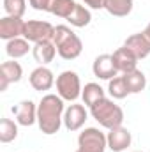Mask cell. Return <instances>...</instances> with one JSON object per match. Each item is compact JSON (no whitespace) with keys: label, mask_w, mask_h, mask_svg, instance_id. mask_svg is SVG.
I'll return each instance as SVG.
<instances>
[{"label":"cell","mask_w":150,"mask_h":152,"mask_svg":"<svg viewBox=\"0 0 150 152\" xmlns=\"http://www.w3.org/2000/svg\"><path fill=\"white\" fill-rule=\"evenodd\" d=\"M64 99L58 94H46L37 104V124L44 134H55L64 124Z\"/></svg>","instance_id":"6da1fadb"},{"label":"cell","mask_w":150,"mask_h":152,"mask_svg":"<svg viewBox=\"0 0 150 152\" xmlns=\"http://www.w3.org/2000/svg\"><path fill=\"white\" fill-rule=\"evenodd\" d=\"M53 42L57 46V53L64 60H74L83 51V42L81 39L71 30L67 25H57L55 34H53Z\"/></svg>","instance_id":"7a4b0ae2"},{"label":"cell","mask_w":150,"mask_h":152,"mask_svg":"<svg viewBox=\"0 0 150 152\" xmlns=\"http://www.w3.org/2000/svg\"><path fill=\"white\" fill-rule=\"evenodd\" d=\"M90 115L99 122L101 127H104L108 131L122 126V122H124V110L108 97H104V99L97 101L94 106H90Z\"/></svg>","instance_id":"3957f363"},{"label":"cell","mask_w":150,"mask_h":152,"mask_svg":"<svg viewBox=\"0 0 150 152\" xmlns=\"http://www.w3.org/2000/svg\"><path fill=\"white\" fill-rule=\"evenodd\" d=\"M57 94L64 99V101H69V103H74L76 99L81 96V81H79V76L74 71H64L57 76Z\"/></svg>","instance_id":"277c9868"},{"label":"cell","mask_w":150,"mask_h":152,"mask_svg":"<svg viewBox=\"0 0 150 152\" xmlns=\"http://www.w3.org/2000/svg\"><path fill=\"white\" fill-rule=\"evenodd\" d=\"M108 147L106 134L97 127H87L78 136L76 152H104Z\"/></svg>","instance_id":"5b68a950"},{"label":"cell","mask_w":150,"mask_h":152,"mask_svg":"<svg viewBox=\"0 0 150 152\" xmlns=\"http://www.w3.org/2000/svg\"><path fill=\"white\" fill-rule=\"evenodd\" d=\"M55 27L42 20H28L25 21V32L23 37L30 42H41V41H53Z\"/></svg>","instance_id":"8992f818"},{"label":"cell","mask_w":150,"mask_h":152,"mask_svg":"<svg viewBox=\"0 0 150 152\" xmlns=\"http://www.w3.org/2000/svg\"><path fill=\"white\" fill-rule=\"evenodd\" d=\"M88 118V113L83 104H69L64 112V126L67 131H79Z\"/></svg>","instance_id":"52a82bcc"},{"label":"cell","mask_w":150,"mask_h":152,"mask_svg":"<svg viewBox=\"0 0 150 152\" xmlns=\"http://www.w3.org/2000/svg\"><path fill=\"white\" fill-rule=\"evenodd\" d=\"M12 113L16 117V122L23 127H30L37 122V104L30 99L21 101L20 104L12 106Z\"/></svg>","instance_id":"ba28073f"},{"label":"cell","mask_w":150,"mask_h":152,"mask_svg":"<svg viewBox=\"0 0 150 152\" xmlns=\"http://www.w3.org/2000/svg\"><path fill=\"white\" fill-rule=\"evenodd\" d=\"M106 140H108V149H111L113 152H124L127 151V147H131L133 136L127 127L118 126V127H113L108 131Z\"/></svg>","instance_id":"9c48e42d"},{"label":"cell","mask_w":150,"mask_h":152,"mask_svg":"<svg viewBox=\"0 0 150 152\" xmlns=\"http://www.w3.org/2000/svg\"><path fill=\"white\" fill-rule=\"evenodd\" d=\"M23 76V67L20 66V62L16 60H7V62H2L0 66V92L7 90V87L11 83H18Z\"/></svg>","instance_id":"30bf717a"},{"label":"cell","mask_w":150,"mask_h":152,"mask_svg":"<svg viewBox=\"0 0 150 152\" xmlns=\"http://www.w3.org/2000/svg\"><path fill=\"white\" fill-rule=\"evenodd\" d=\"M92 71H94V76H97L99 80H108V81L118 76V69L113 62V55L110 53L99 55L92 64Z\"/></svg>","instance_id":"8fae6325"},{"label":"cell","mask_w":150,"mask_h":152,"mask_svg":"<svg viewBox=\"0 0 150 152\" xmlns=\"http://www.w3.org/2000/svg\"><path fill=\"white\" fill-rule=\"evenodd\" d=\"M25 21L18 16H4L0 20V37L4 41H11L16 37H23Z\"/></svg>","instance_id":"7c38bea8"},{"label":"cell","mask_w":150,"mask_h":152,"mask_svg":"<svg viewBox=\"0 0 150 152\" xmlns=\"http://www.w3.org/2000/svg\"><path fill=\"white\" fill-rule=\"evenodd\" d=\"M28 81H30V85H32L34 90L46 92V90H50V88L55 85L57 80H55V75H53L51 69H48L46 66H39V67H36V69L30 73Z\"/></svg>","instance_id":"4fadbf2b"},{"label":"cell","mask_w":150,"mask_h":152,"mask_svg":"<svg viewBox=\"0 0 150 152\" xmlns=\"http://www.w3.org/2000/svg\"><path fill=\"white\" fill-rule=\"evenodd\" d=\"M113 62H115L118 73H122V75L138 69V67H136V66H138V58H136V55H134L129 48H125V46L117 48V50L113 51Z\"/></svg>","instance_id":"5bb4252c"},{"label":"cell","mask_w":150,"mask_h":152,"mask_svg":"<svg viewBox=\"0 0 150 152\" xmlns=\"http://www.w3.org/2000/svg\"><path fill=\"white\" fill-rule=\"evenodd\" d=\"M124 46L129 48V50L136 55L138 60H143V58H147L150 55V41L143 32H138V34L129 36V37L125 39Z\"/></svg>","instance_id":"9a60e30c"},{"label":"cell","mask_w":150,"mask_h":152,"mask_svg":"<svg viewBox=\"0 0 150 152\" xmlns=\"http://www.w3.org/2000/svg\"><path fill=\"white\" fill-rule=\"evenodd\" d=\"M32 55L36 58L39 66H48L50 62H53L55 55H57V46L53 41H41L36 42L32 48Z\"/></svg>","instance_id":"2e32d148"},{"label":"cell","mask_w":150,"mask_h":152,"mask_svg":"<svg viewBox=\"0 0 150 152\" xmlns=\"http://www.w3.org/2000/svg\"><path fill=\"white\" fill-rule=\"evenodd\" d=\"M30 50H32L30 48V41H27L25 37H16V39H11V41L5 42V53L12 60L25 57Z\"/></svg>","instance_id":"e0dca14e"},{"label":"cell","mask_w":150,"mask_h":152,"mask_svg":"<svg viewBox=\"0 0 150 152\" xmlns=\"http://www.w3.org/2000/svg\"><path fill=\"white\" fill-rule=\"evenodd\" d=\"M122 76L125 80L129 94H140L141 90H145V87H147V76L143 75V71L134 69V71L125 73V75H122Z\"/></svg>","instance_id":"ac0fdd59"},{"label":"cell","mask_w":150,"mask_h":152,"mask_svg":"<svg viewBox=\"0 0 150 152\" xmlns=\"http://www.w3.org/2000/svg\"><path fill=\"white\" fill-rule=\"evenodd\" d=\"M106 97V94H104V88L99 85V83H87L85 87H83V90H81V99H83V103L90 108V106H94L97 101H101V99H104Z\"/></svg>","instance_id":"d6986e66"},{"label":"cell","mask_w":150,"mask_h":152,"mask_svg":"<svg viewBox=\"0 0 150 152\" xmlns=\"http://www.w3.org/2000/svg\"><path fill=\"white\" fill-rule=\"evenodd\" d=\"M133 5H134V0H106L104 2V9L117 18H124L131 14Z\"/></svg>","instance_id":"ffe728a7"},{"label":"cell","mask_w":150,"mask_h":152,"mask_svg":"<svg viewBox=\"0 0 150 152\" xmlns=\"http://www.w3.org/2000/svg\"><path fill=\"white\" fill-rule=\"evenodd\" d=\"M67 21L76 27V28H83L87 27L90 21H92V12L87 5H81V4H76V9L73 11V14L67 18Z\"/></svg>","instance_id":"44dd1931"},{"label":"cell","mask_w":150,"mask_h":152,"mask_svg":"<svg viewBox=\"0 0 150 152\" xmlns=\"http://www.w3.org/2000/svg\"><path fill=\"white\" fill-rule=\"evenodd\" d=\"M16 138H18V122L4 117L0 120V142L2 143H11Z\"/></svg>","instance_id":"7402d4cb"},{"label":"cell","mask_w":150,"mask_h":152,"mask_svg":"<svg viewBox=\"0 0 150 152\" xmlns=\"http://www.w3.org/2000/svg\"><path fill=\"white\" fill-rule=\"evenodd\" d=\"M108 92L113 99H124L129 96V90H127V85H125V80L124 76H115L113 80H110L108 83Z\"/></svg>","instance_id":"603a6c76"},{"label":"cell","mask_w":150,"mask_h":152,"mask_svg":"<svg viewBox=\"0 0 150 152\" xmlns=\"http://www.w3.org/2000/svg\"><path fill=\"white\" fill-rule=\"evenodd\" d=\"M76 4L78 2H74V0H55L53 7H51V14L67 20L73 14V11L76 9Z\"/></svg>","instance_id":"cb8c5ba5"},{"label":"cell","mask_w":150,"mask_h":152,"mask_svg":"<svg viewBox=\"0 0 150 152\" xmlns=\"http://www.w3.org/2000/svg\"><path fill=\"white\" fill-rule=\"evenodd\" d=\"M4 11L7 16L23 18L27 11V0H4Z\"/></svg>","instance_id":"d4e9b609"},{"label":"cell","mask_w":150,"mask_h":152,"mask_svg":"<svg viewBox=\"0 0 150 152\" xmlns=\"http://www.w3.org/2000/svg\"><path fill=\"white\" fill-rule=\"evenodd\" d=\"M53 2L55 0H28V5L36 11H46V12H51V7H53Z\"/></svg>","instance_id":"484cf974"},{"label":"cell","mask_w":150,"mask_h":152,"mask_svg":"<svg viewBox=\"0 0 150 152\" xmlns=\"http://www.w3.org/2000/svg\"><path fill=\"white\" fill-rule=\"evenodd\" d=\"M85 5L88 9H104V2L106 0H83Z\"/></svg>","instance_id":"4316f807"},{"label":"cell","mask_w":150,"mask_h":152,"mask_svg":"<svg viewBox=\"0 0 150 152\" xmlns=\"http://www.w3.org/2000/svg\"><path fill=\"white\" fill-rule=\"evenodd\" d=\"M143 34H145V36L149 37V41H150V23L147 25V27H145V30H143Z\"/></svg>","instance_id":"83f0119b"},{"label":"cell","mask_w":150,"mask_h":152,"mask_svg":"<svg viewBox=\"0 0 150 152\" xmlns=\"http://www.w3.org/2000/svg\"><path fill=\"white\" fill-rule=\"evenodd\" d=\"M131 152H141V151H131Z\"/></svg>","instance_id":"f1b7e54d"}]
</instances>
